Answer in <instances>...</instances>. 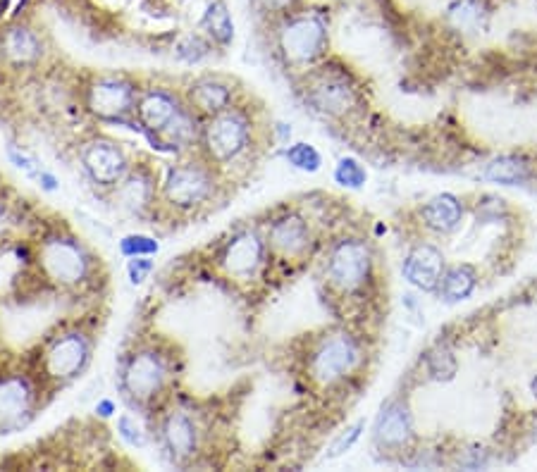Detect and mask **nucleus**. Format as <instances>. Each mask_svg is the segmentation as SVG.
Wrapping results in <instances>:
<instances>
[{
  "label": "nucleus",
  "instance_id": "1",
  "mask_svg": "<svg viewBox=\"0 0 537 472\" xmlns=\"http://www.w3.org/2000/svg\"><path fill=\"white\" fill-rule=\"evenodd\" d=\"M258 144V124L249 108L234 103L232 108L201 120V134L196 153L211 163L215 170L225 172L230 167L249 160Z\"/></svg>",
  "mask_w": 537,
  "mask_h": 472
},
{
  "label": "nucleus",
  "instance_id": "2",
  "mask_svg": "<svg viewBox=\"0 0 537 472\" xmlns=\"http://www.w3.org/2000/svg\"><path fill=\"white\" fill-rule=\"evenodd\" d=\"M330 51V20L323 10L296 8L277 17L275 53L287 70L308 72Z\"/></svg>",
  "mask_w": 537,
  "mask_h": 472
},
{
  "label": "nucleus",
  "instance_id": "3",
  "mask_svg": "<svg viewBox=\"0 0 537 472\" xmlns=\"http://www.w3.org/2000/svg\"><path fill=\"white\" fill-rule=\"evenodd\" d=\"M301 98L311 113L325 120H344L356 113L363 96L349 67L325 58L313 70L301 74Z\"/></svg>",
  "mask_w": 537,
  "mask_h": 472
},
{
  "label": "nucleus",
  "instance_id": "4",
  "mask_svg": "<svg viewBox=\"0 0 537 472\" xmlns=\"http://www.w3.org/2000/svg\"><path fill=\"white\" fill-rule=\"evenodd\" d=\"M220 175L222 172L215 170L199 153L182 158L165 172L158 203H163L172 213H196L208 208L218 198Z\"/></svg>",
  "mask_w": 537,
  "mask_h": 472
},
{
  "label": "nucleus",
  "instance_id": "5",
  "mask_svg": "<svg viewBox=\"0 0 537 472\" xmlns=\"http://www.w3.org/2000/svg\"><path fill=\"white\" fill-rule=\"evenodd\" d=\"M172 375H175V365L168 353L156 344H141L122 360L117 387L132 406L151 408L170 389Z\"/></svg>",
  "mask_w": 537,
  "mask_h": 472
},
{
  "label": "nucleus",
  "instance_id": "6",
  "mask_svg": "<svg viewBox=\"0 0 537 472\" xmlns=\"http://www.w3.org/2000/svg\"><path fill=\"white\" fill-rule=\"evenodd\" d=\"M36 263L48 284L65 291L86 287L94 275V256L84 241L67 229H51L41 236L36 246Z\"/></svg>",
  "mask_w": 537,
  "mask_h": 472
},
{
  "label": "nucleus",
  "instance_id": "7",
  "mask_svg": "<svg viewBox=\"0 0 537 472\" xmlns=\"http://www.w3.org/2000/svg\"><path fill=\"white\" fill-rule=\"evenodd\" d=\"M94 349L96 337L89 329L79 325L60 327L53 337L41 344L39 356H36V375L43 384L65 387L84 375L94 358Z\"/></svg>",
  "mask_w": 537,
  "mask_h": 472
},
{
  "label": "nucleus",
  "instance_id": "8",
  "mask_svg": "<svg viewBox=\"0 0 537 472\" xmlns=\"http://www.w3.org/2000/svg\"><path fill=\"white\" fill-rule=\"evenodd\" d=\"M366 358L363 341L347 329H332L308 346L306 377L320 389H335L356 375Z\"/></svg>",
  "mask_w": 537,
  "mask_h": 472
},
{
  "label": "nucleus",
  "instance_id": "9",
  "mask_svg": "<svg viewBox=\"0 0 537 472\" xmlns=\"http://www.w3.org/2000/svg\"><path fill=\"white\" fill-rule=\"evenodd\" d=\"M375 275V253L363 236H342L327 248L323 279L339 296H358L370 287Z\"/></svg>",
  "mask_w": 537,
  "mask_h": 472
},
{
  "label": "nucleus",
  "instance_id": "10",
  "mask_svg": "<svg viewBox=\"0 0 537 472\" xmlns=\"http://www.w3.org/2000/svg\"><path fill=\"white\" fill-rule=\"evenodd\" d=\"M139 91V84L125 74H98L84 86V108L98 122H129Z\"/></svg>",
  "mask_w": 537,
  "mask_h": 472
},
{
  "label": "nucleus",
  "instance_id": "11",
  "mask_svg": "<svg viewBox=\"0 0 537 472\" xmlns=\"http://www.w3.org/2000/svg\"><path fill=\"white\" fill-rule=\"evenodd\" d=\"M270 260V248L265 241V232L258 227H244L234 232L220 246L215 265L227 279L237 284H249L261 277Z\"/></svg>",
  "mask_w": 537,
  "mask_h": 472
},
{
  "label": "nucleus",
  "instance_id": "12",
  "mask_svg": "<svg viewBox=\"0 0 537 472\" xmlns=\"http://www.w3.org/2000/svg\"><path fill=\"white\" fill-rule=\"evenodd\" d=\"M187 110L189 105L184 103L182 91H172L168 86H146L139 91L134 120L148 136L163 144Z\"/></svg>",
  "mask_w": 537,
  "mask_h": 472
},
{
  "label": "nucleus",
  "instance_id": "13",
  "mask_svg": "<svg viewBox=\"0 0 537 472\" xmlns=\"http://www.w3.org/2000/svg\"><path fill=\"white\" fill-rule=\"evenodd\" d=\"M79 165L84 175L94 182L98 189L110 191L120 184L129 170L132 160L122 144H117L110 136H91L79 146Z\"/></svg>",
  "mask_w": 537,
  "mask_h": 472
},
{
  "label": "nucleus",
  "instance_id": "14",
  "mask_svg": "<svg viewBox=\"0 0 537 472\" xmlns=\"http://www.w3.org/2000/svg\"><path fill=\"white\" fill-rule=\"evenodd\" d=\"M39 408V387L27 372L0 375V434L20 432L34 420Z\"/></svg>",
  "mask_w": 537,
  "mask_h": 472
},
{
  "label": "nucleus",
  "instance_id": "15",
  "mask_svg": "<svg viewBox=\"0 0 537 472\" xmlns=\"http://www.w3.org/2000/svg\"><path fill=\"white\" fill-rule=\"evenodd\" d=\"M156 437L160 449H163L172 463L189 465L194 463V458L201 451L203 427L194 411H189V408H172V411L163 413V418L158 420Z\"/></svg>",
  "mask_w": 537,
  "mask_h": 472
},
{
  "label": "nucleus",
  "instance_id": "16",
  "mask_svg": "<svg viewBox=\"0 0 537 472\" xmlns=\"http://www.w3.org/2000/svg\"><path fill=\"white\" fill-rule=\"evenodd\" d=\"M265 241H268L270 256L296 263L311 256L313 244H316V234H313L311 222L296 210H287L270 220V225L263 229Z\"/></svg>",
  "mask_w": 537,
  "mask_h": 472
},
{
  "label": "nucleus",
  "instance_id": "17",
  "mask_svg": "<svg viewBox=\"0 0 537 472\" xmlns=\"http://www.w3.org/2000/svg\"><path fill=\"white\" fill-rule=\"evenodd\" d=\"M158 175L146 165H132L125 179L108 191L113 210L127 217H146L158 203Z\"/></svg>",
  "mask_w": 537,
  "mask_h": 472
},
{
  "label": "nucleus",
  "instance_id": "18",
  "mask_svg": "<svg viewBox=\"0 0 537 472\" xmlns=\"http://www.w3.org/2000/svg\"><path fill=\"white\" fill-rule=\"evenodd\" d=\"M184 103L194 110L201 120L222 113V110L232 108L237 103V89H234L232 79L220 77V74H201V77L191 79L187 89L182 91Z\"/></svg>",
  "mask_w": 537,
  "mask_h": 472
},
{
  "label": "nucleus",
  "instance_id": "19",
  "mask_svg": "<svg viewBox=\"0 0 537 472\" xmlns=\"http://www.w3.org/2000/svg\"><path fill=\"white\" fill-rule=\"evenodd\" d=\"M413 418L409 406L404 401L392 399L382 406V411L375 420L373 442L385 453H401L413 442Z\"/></svg>",
  "mask_w": 537,
  "mask_h": 472
},
{
  "label": "nucleus",
  "instance_id": "20",
  "mask_svg": "<svg viewBox=\"0 0 537 472\" xmlns=\"http://www.w3.org/2000/svg\"><path fill=\"white\" fill-rule=\"evenodd\" d=\"M444 270H447V263H444L442 251L435 244H428V241L413 246L406 253L404 265H401L406 282L418 291H425V294H435L442 282Z\"/></svg>",
  "mask_w": 537,
  "mask_h": 472
},
{
  "label": "nucleus",
  "instance_id": "21",
  "mask_svg": "<svg viewBox=\"0 0 537 472\" xmlns=\"http://www.w3.org/2000/svg\"><path fill=\"white\" fill-rule=\"evenodd\" d=\"M0 53L12 67H34L43 58V39L36 29L17 24L3 34Z\"/></svg>",
  "mask_w": 537,
  "mask_h": 472
},
{
  "label": "nucleus",
  "instance_id": "22",
  "mask_svg": "<svg viewBox=\"0 0 537 472\" xmlns=\"http://www.w3.org/2000/svg\"><path fill=\"white\" fill-rule=\"evenodd\" d=\"M464 220V203L454 194H440L430 198L421 208V222L432 234H452Z\"/></svg>",
  "mask_w": 537,
  "mask_h": 472
},
{
  "label": "nucleus",
  "instance_id": "23",
  "mask_svg": "<svg viewBox=\"0 0 537 472\" xmlns=\"http://www.w3.org/2000/svg\"><path fill=\"white\" fill-rule=\"evenodd\" d=\"M475 287H478V272H475L473 265H452L444 270L437 296L444 303H461L473 296Z\"/></svg>",
  "mask_w": 537,
  "mask_h": 472
},
{
  "label": "nucleus",
  "instance_id": "24",
  "mask_svg": "<svg viewBox=\"0 0 537 472\" xmlns=\"http://www.w3.org/2000/svg\"><path fill=\"white\" fill-rule=\"evenodd\" d=\"M487 17H490V8L487 0H454L447 8V22L449 27L459 34H473L485 27Z\"/></svg>",
  "mask_w": 537,
  "mask_h": 472
},
{
  "label": "nucleus",
  "instance_id": "25",
  "mask_svg": "<svg viewBox=\"0 0 537 472\" xmlns=\"http://www.w3.org/2000/svg\"><path fill=\"white\" fill-rule=\"evenodd\" d=\"M533 170H530L528 160L518 158V155H499L485 167V179L492 184L502 186H521L530 182Z\"/></svg>",
  "mask_w": 537,
  "mask_h": 472
},
{
  "label": "nucleus",
  "instance_id": "26",
  "mask_svg": "<svg viewBox=\"0 0 537 472\" xmlns=\"http://www.w3.org/2000/svg\"><path fill=\"white\" fill-rule=\"evenodd\" d=\"M203 29L211 36V41L218 43V46H230L234 41V22L230 10L222 0H211L208 3L206 12H203Z\"/></svg>",
  "mask_w": 537,
  "mask_h": 472
},
{
  "label": "nucleus",
  "instance_id": "27",
  "mask_svg": "<svg viewBox=\"0 0 537 472\" xmlns=\"http://www.w3.org/2000/svg\"><path fill=\"white\" fill-rule=\"evenodd\" d=\"M287 163L294 167V170L306 172V175H316L323 167V155L313 144L308 141H296V144H289L285 151Z\"/></svg>",
  "mask_w": 537,
  "mask_h": 472
},
{
  "label": "nucleus",
  "instance_id": "28",
  "mask_svg": "<svg viewBox=\"0 0 537 472\" xmlns=\"http://www.w3.org/2000/svg\"><path fill=\"white\" fill-rule=\"evenodd\" d=\"M335 182L344 189L358 191L363 189L368 182V172L366 167L358 163L356 158H339L335 165Z\"/></svg>",
  "mask_w": 537,
  "mask_h": 472
},
{
  "label": "nucleus",
  "instance_id": "29",
  "mask_svg": "<svg viewBox=\"0 0 537 472\" xmlns=\"http://www.w3.org/2000/svg\"><path fill=\"white\" fill-rule=\"evenodd\" d=\"M158 251H160V244L148 234H127L120 239V253L125 258L156 256Z\"/></svg>",
  "mask_w": 537,
  "mask_h": 472
},
{
  "label": "nucleus",
  "instance_id": "30",
  "mask_svg": "<svg viewBox=\"0 0 537 472\" xmlns=\"http://www.w3.org/2000/svg\"><path fill=\"white\" fill-rule=\"evenodd\" d=\"M117 434H120L122 442L132 446V449H146L148 446V432L141 427V422L129 413H122L120 418H117Z\"/></svg>",
  "mask_w": 537,
  "mask_h": 472
},
{
  "label": "nucleus",
  "instance_id": "31",
  "mask_svg": "<svg viewBox=\"0 0 537 472\" xmlns=\"http://www.w3.org/2000/svg\"><path fill=\"white\" fill-rule=\"evenodd\" d=\"M425 368H428V375L435 377V380H449L456 372V358L447 349H437L425 358Z\"/></svg>",
  "mask_w": 537,
  "mask_h": 472
},
{
  "label": "nucleus",
  "instance_id": "32",
  "mask_svg": "<svg viewBox=\"0 0 537 472\" xmlns=\"http://www.w3.org/2000/svg\"><path fill=\"white\" fill-rule=\"evenodd\" d=\"M363 430H366V420H356L354 425H349L347 430H344L342 434H339V437L335 439V442H332L330 446V451L325 453V458H339V456H344V453L351 451L356 446L358 439H361V434Z\"/></svg>",
  "mask_w": 537,
  "mask_h": 472
},
{
  "label": "nucleus",
  "instance_id": "33",
  "mask_svg": "<svg viewBox=\"0 0 537 472\" xmlns=\"http://www.w3.org/2000/svg\"><path fill=\"white\" fill-rule=\"evenodd\" d=\"M156 270V263H153V256H139V258H127V277L129 282L137 287V284H144L151 272Z\"/></svg>",
  "mask_w": 537,
  "mask_h": 472
},
{
  "label": "nucleus",
  "instance_id": "34",
  "mask_svg": "<svg viewBox=\"0 0 537 472\" xmlns=\"http://www.w3.org/2000/svg\"><path fill=\"white\" fill-rule=\"evenodd\" d=\"M8 155H10L12 163H15L17 167H20L22 172H27L29 177H34V179H39V177H41L43 167H41L39 163H36V160L32 158V155H27V153L20 151V148H15V146H10V148H8Z\"/></svg>",
  "mask_w": 537,
  "mask_h": 472
},
{
  "label": "nucleus",
  "instance_id": "35",
  "mask_svg": "<svg viewBox=\"0 0 537 472\" xmlns=\"http://www.w3.org/2000/svg\"><path fill=\"white\" fill-rule=\"evenodd\" d=\"M12 225H15V208H12L10 198L0 191V241L8 236Z\"/></svg>",
  "mask_w": 537,
  "mask_h": 472
},
{
  "label": "nucleus",
  "instance_id": "36",
  "mask_svg": "<svg viewBox=\"0 0 537 472\" xmlns=\"http://www.w3.org/2000/svg\"><path fill=\"white\" fill-rule=\"evenodd\" d=\"M258 3H261V8L265 12H270V15L282 17V15H289V12H294L296 8H299L301 0H258Z\"/></svg>",
  "mask_w": 537,
  "mask_h": 472
},
{
  "label": "nucleus",
  "instance_id": "37",
  "mask_svg": "<svg viewBox=\"0 0 537 472\" xmlns=\"http://www.w3.org/2000/svg\"><path fill=\"white\" fill-rule=\"evenodd\" d=\"M115 413H117V408L113 399H101L96 403V415H101V418H113Z\"/></svg>",
  "mask_w": 537,
  "mask_h": 472
},
{
  "label": "nucleus",
  "instance_id": "38",
  "mask_svg": "<svg viewBox=\"0 0 537 472\" xmlns=\"http://www.w3.org/2000/svg\"><path fill=\"white\" fill-rule=\"evenodd\" d=\"M533 391H535V396H537V377H535V382H533Z\"/></svg>",
  "mask_w": 537,
  "mask_h": 472
}]
</instances>
